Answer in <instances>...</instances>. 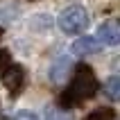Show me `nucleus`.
Masks as SVG:
<instances>
[{
  "label": "nucleus",
  "instance_id": "obj_6",
  "mask_svg": "<svg viewBox=\"0 0 120 120\" xmlns=\"http://www.w3.org/2000/svg\"><path fill=\"white\" fill-rule=\"evenodd\" d=\"M102 43L98 39H93V36H79V39L73 43V54H77V57H88V54H95L100 52Z\"/></svg>",
  "mask_w": 120,
  "mask_h": 120
},
{
  "label": "nucleus",
  "instance_id": "obj_13",
  "mask_svg": "<svg viewBox=\"0 0 120 120\" xmlns=\"http://www.w3.org/2000/svg\"><path fill=\"white\" fill-rule=\"evenodd\" d=\"M0 120H5V118H2V116H0Z\"/></svg>",
  "mask_w": 120,
  "mask_h": 120
},
{
  "label": "nucleus",
  "instance_id": "obj_4",
  "mask_svg": "<svg viewBox=\"0 0 120 120\" xmlns=\"http://www.w3.org/2000/svg\"><path fill=\"white\" fill-rule=\"evenodd\" d=\"M70 70H73V61H70V57L61 54L59 59L54 61V66L50 68V79H52L54 84H59V86H61V84H66Z\"/></svg>",
  "mask_w": 120,
  "mask_h": 120
},
{
  "label": "nucleus",
  "instance_id": "obj_2",
  "mask_svg": "<svg viewBox=\"0 0 120 120\" xmlns=\"http://www.w3.org/2000/svg\"><path fill=\"white\" fill-rule=\"evenodd\" d=\"M57 23H59V30L64 34H70V36H73V34H82L84 30H88L91 18H88V14H86L84 7L70 5V7H66V9H61Z\"/></svg>",
  "mask_w": 120,
  "mask_h": 120
},
{
  "label": "nucleus",
  "instance_id": "obj_10",
  "mask_svg": "<svg viewBox=\"0 0 120 120\" xmlns=\"http://www.w3.org/2000/svg\"><path fill=\"white\" fill-rule=\"evenodd\" d=\"M7 64H11V54H9V50L0 48V70H2Z\"/></svg>",
  "mask_w": 120,
  "mask_h": 120
},
{
  "label": "nucleus",
  "instance_id": "obj_5",
  "mask_svg": "<svg viewBox=\"0 0 120 120\" xmlns=\"http://www.w3.org/2000/svg\"><path fill=\"white\" fill-rule=\"evenodd\" d=\"M98 41L107 43V45H118L120 43V25L116 20H107L98 27Z\"/></svg>",
  "mask_w": 120,
  "mask_h": 120
},
{
  "label": "nucleus",
  "instance_id": "obj_1",
  "mask_svg": "<svg viewBox=\"0 0 120 120\" xmlns=\"http://www.w3.org/2000/svg\"><path fill=\"white\" fill-rule=\"evenodd\" d=\"M95 91H98V79H95L93 68L82 64V66L75 68L73 79L66 86V91L61 93L59 102H61V107H79L84 100L93 98Z\"/></svg>",
  "mask_w": 120,
  "mask_h": 120
},
{
  "label": "nucleus",
  "instance_id": "obj_3",
  "mask_svg": "<svg viewBox=\"0 0 120 120\" xmlns=\"http://www.w3.org/2000/svg\"><path fill=\"white\" fill-rule=\"evenodd\" d=\"M0 79H2V84L7 86V91L11 95H18L23 91V86H25V70H23L20 64L11 61V64H7L0 70Z\"/></svg>",
  "mask_w": 120,
  "mask_h": 120
},
{
  "label": "nucleus",
  "instance_id": "obj_9",
  "mask_svg": "<svg viewBox=\"0 0 120 120\" xmlns=\"http://www.w3.org/2000/svg\"><path fill=\"white\" fill-rule=\"evenodd\" d=\"M45 120H75L73 113L70 111H66V109H50L45 113Z\"/></svg>",
  "mask_w": 120,
  "mask_h": 120
},
{
  "label": "nucleus",
  "instance_id": "obj_8",
  "mask_svg": "<svg viewBox=\"0 0 120 120\" xmlns=\"http://www.w3.org/2000/svg\"><path fill=\"white\" fill-rule=\"evenodd\" d=\"M84 120H116V111L109 109V107H100L95 111H91Z\"/></svg>",
  "mask_w": 120,
  "mask_h": 120
},
{
  "label": "nucleus",
  "instance_id": "obj_11",
  "mask_svg": "<svg viewBox=\"0 0 120 120\" xmlns=\"http://www.w3.org/2000/svg\"><path fill=\"white\" fill-rule=\"evenodd\" d=\"M14 120H39L32 111H18V113L14 116Z\"/></svg>",
  "mask_w": 120,
  "mask_h": 120
},
{
  "label": "nucleus",
  "instance_id": "obj_12",
  "mask_svg": "<svg viewBox=\"0 0 120 120\" xmlns=\"http://www.w3.org/2000/svg\"><path fill=\"white\" fill-rule=\"evenodd\" d=\"M0 36H2V30H0Z\"/></svg>",
  "mask_w": 120,
  "mask_h": 120
},
{
  "label": "nucleus",
  "instance_id": "obj_7",
  "mask_svg": "<svg viewBox=\"0 0 120 120\" xmlns=\"http://www.w3.org/2000/svg\"><path fill=\"white\" fill-rule=\"evenodd\" d=\"M102 91L107 93V98L109 100H118L120 98V77H109L104 84H102Z\"/></svg>",
  "mask_w": 120,
  "mask_h": 120
}]
</instances>
